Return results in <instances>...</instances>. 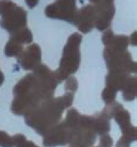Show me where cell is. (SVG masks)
Listing matches in <instances>:
<instances>
[{
	"instance_id": "obj_1",
	"label": "cell",
	"mask_w": 137,
	"mask_h": 147,
	"mask_svg": "<svg viewBox=\"0 0 137 147\" xmlns=\"http://www.w3.org/2000/svg\"><path fill=\"white\" fill-rule=\"evenodd\" d=\"M45 14L50 18H59L62 20H71L76 13V4L73 0H57L45 8Z\"/></svg>"
},
{
	"instance_id": "obj_2",
	"label": "cell",
	"mask_w": 137,
	"mask_h": 147,
	"mask_svg": "<svg viewBox=\"0 0 137 147\" xmlns=\"http://www.w3.org/2000/svg\"><path fill=\"white\" fill-rule=\"evenodd\" d=\"M26 3L29 6V8H34L39 4V0H26Z\"/></svg>"
}]
</instances>
